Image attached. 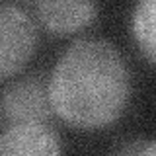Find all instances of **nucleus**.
<instances>
[{"label": "nucleus", "instance_id": "obj_3", "mask_svg": "<svg viewBox=\"0 0 156 156\" xmlns=\"http://www.w3.org/2000/svg\"><path fill=\"white\" fill-rule=\"evenodd\" d=\"M51 115L49 90L39 76L10 82L0 90V129L20 123H47Z\"/></svg>", "mask_w": 156, "mask_h": 156}, {"label": "nucleus", "instance_id": "obj_5", "mask_svg": "<svg viewBox=\"0 0 156 156\" xmlns=\"http://www.w3.org/2000/svg\"><path fill=\"white\" fill-rule=\"evenodd\" d=\"M61 143L47 123H20L0 129V154L39 156L58 154Z\"/></svg>", "mask_w": 156, "mask_h": 156}, {"label": "nucleus", "instance_id": "obj_6", "mask_svg": "<svg viewBox=\"0 0 156 156\" xmlns=\"http://www.w3.org/2000/svg\"><path fill=\"white\" fill-rule=\"evenodd\" d=\"M131 31L139 51L156 65V0H136Z\"/></svg>", "mask_w": 156, "mask_h": 156}, {"label": "nucleus", "instance_id": "obj_1", "mask_svg": "<svg viewBox=\"0 0 156 156\" xmlns=\"http://www.w3.org/2000/svg\"><path fill=\"white\" fill-rule=\"evenodd\" d=\"M47 90L58 119L74 129L98 131L125 113L131 72L109 41L78 39L57 61Z\"/></svg>", "mask_w": 156, "mask_h": 156}, {"label": "nucleus", "instance_id": "obj_7", "mask_svg": "<svg viewBox=\"0 0 156 156\" xmlns=\"http://www.w3.org/2000/svg\"><path fill=\"white\" fill-rule=\"evenodd\" d=\"M117 152H121V154H156V140L135 139V140H129L123 146H119Z\"/></svg>", "mask_w": 156, "mask_h": 156}, {"label": "nucleus", "instance_id": "obj_2", "mask_svg": "<svg viewBox=\"0 0 156 156\" xmlns=\"http://www.w3.org/2000/svg\"><path fill=\"white\" fill-rule=\"evenodd\" d=\"M37 27L23 10L0 4V80L18 74L35 55Z\"/></svg>", "mask_w": 156, "mask_h": 156}, {"label": "nucleus", "instance_id": "obj_4", "mask_svg": "<svg viewBox=\"0 0 156 156\" xmlns=\"http://www.w3.org/2000/svg\"><path fill=\"white\" fill-rule=\"evenodd\" d=\"M98 16V0H39L37 18L53 35H72Z\"/></svg>", "mask_w": 156, "mask_h": 156}]
</instances>
